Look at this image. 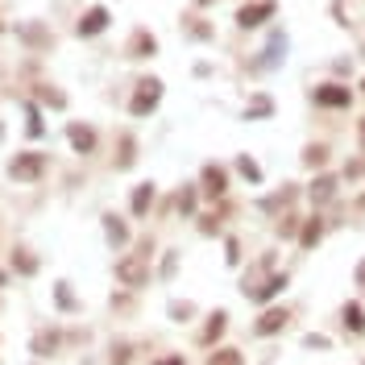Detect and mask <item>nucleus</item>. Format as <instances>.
Masks as SVG:
<instances>
[{
  "instance_id": "obj_1",
  "label": "nucleus",
  "mask_w": 365,
  "mask_h": 365,
  "mask_svg": "<svg viewBox=\"0 0 365 365\" xmlns=\"http://www.w3.org/2000/svg\"><path fill=\"white\" fill-rule=\"evenodd\" d=\"M117 282H121V286H129V291L150 286V262H145V258H137V253L121 258V262H117Z\"/></svg>"
},
{
  "instance_id": "obj_2",
  "label": "nucleus",
  "mask_w": 365,
  "mask_h": 365,
  "mask_svg": "<svg viewBox=\"0 0 365 365\" xmlns=\"http://www.w3.org/2000/svg\"><path fill=\"white\" fill-rule=\"evenodd\" d=\"M158 104H162V79H154V75H150V79H141V84H137L133 100H129V112H133V117H150Z\"/></svg>"
},
{
  "instance_id": "obj_3",
  "label": "nucleus",
  "mask_w": 365,
  "mask_h": 365,
  "mask_svg": "<svg viewBox=\"0 0 365 365\" xmlns=\"http://www.w3.org/2000/svg\"><path fill=\"white\" fill-rule=\"evenodd\" d=\"M42 171H46V154H38V150H25V154H17V158L8 162V175L17 182L42 179Z\"/></svg>"
},
{
  "instance_id": "obj_4",
  "label": "nucleus",
  "mask_w": 365,
  "mask_h": 365,
  "mask_svg": "<svg viewBox=\"0 0 365 365\" xmlns=\"http://www.w3.org/2000/svg\"><path fill=\"white\" fill-rule=\"evenodd\" d=\"M199 191H204L208 199H225L228 195V171L220 162H208V166L199 171Z\"/></svg>"
},
{
  "instance_id": "obj_5",
  "label": "nucleus",
  "mask_w": 365,
  "mask_h": 365,
  "mask_svg": "<svg viewBox=\"0 0 365 365\" xmlns=\"http://www.w3.org/2000/svg\"><path fill=\"white\" fill-rule=\"evenodd\" d=\"M312 100H316L319 108H349L353 104V91L345 88V84H319L312 91Z\"/></svg>"
},
{
  "instance_id": "obj_6",
  "label": "nucleus",
  "mask_w": 365,
  "mask_h": 365,
  "mask_svg": "<svg viewBox=\"0 0 365 365\" xmlns=\"http://www.w3.org/2000/svg\"><path fill=\"white\" fill-rule=\"evenodd\" d=\"M286 286H291V278H286V274H270V278H266L262 286L245 291V299H249V303H258V307H266V303H270V299H278V295H282Z\"/></svg>"
},
{
  "instance_id": "obj_7",
  "label": "nucleus",
  "mask_w": 365,
  "mask_h": 365,
  "mask_svg": "<svg viewBox=\"0 0 365 365\" xmlns=\"http://www.w3.org/2000/svg\"><path fill=\"white\" fill-rule=\"evenodd\" d=\"M286 34H270V42L262 50V58L253 62V71H274V67H282V58H286Z\"/></svg>"
},
{
  "instance_id": "obj_8",
  "label": "nucleus",
  "mask_w": 365,
  "mask_h": 365,
  "mask_svg": "<svg viewBox=\"0 0 365 365\" xmlns=\"http://www.w3.org/2000/svg\"><path fill=\"white\" fill-rule=\"evenodd\" d=\"M336 191H340V179L319 171L316 179H312V187H307V199H312L316 208H324V204H332V199H336Z\"/></svg>"
},
{
  "instance_id": "obj_9",
  "label": "nucleus",
  "mask_w": 365,
  "mask_h": 365,
  "mask_svg": "<svg viewBox=\"0 0 365 365\" xmlns=\"http://www.w3.org/2000/svg\"><path fill=\"white\" fill-rule=\"evenodd\" d=\"M154 199H158V182H137L133 195H129V212H133L137 220H145L150 208H154Z\"/></svg>"
},
{
  "instance_id": "obj_10",
  "label": "nucleus",
  "mask_w": 365,
  "mask_h": 365,
  "mask_svg": "<svg viewBox=\"0 0 365 365\" xmlns=\"http://www.w3.org/2000/svg\"><path fill=\"white\" fill-rule=\"evenodd\" d=\"M291 324V312L286 307H266L262 316H258V324H253V336H274V332H282Z\"/></svg>"
},
{
  "instance_id": "obj_11",
  "label": "nucleus",
  "mask_w": 365,
  "mask_h": 365,
  "mask_svg": "<svg viewBox=\"0 0 365 365\" xmlns=\"http://www.w3.org/2000/svg\"><path fill=\"white\" fill-rule=\"evenodd\" d=\"M274 17V0H258V4H245L241 13H237V25L241 29H258L262 21H270Z\"/></svg>"
},
{
  "instance_id": "obj_12",
  "label": "nucleus",
  "mask_w": 365,
  "mask_h": 365,
  "mask_svg": "<svg viewBox=\"0 0 365 365\" xmlns=\"http://www.w3.org/2000/svg\"><path fill=\"white\" fill-rule=\"evenodd\" d=\"M104 29H108V8H104V4L88 8V13L79 17V25H75L79 38H95V34H104Z\"/></svg>"
},
{
  "instance_id": "obj_13",
  "label": "nucleus",
  "mask_w": 365,
  "mask_h": 365,
  "mask_svg": "<svg viewBox=\"0 0 365 365\" xmlns=\"http://www.w3.org/2000/svg\"><path fill=\"white\" fill-rule=\"evenodd\" d=\"M104 237H108L112 249H125V245H129V225H125L117 212H104Z\"/></svg>"
},
{
  "instance_id": "obj_14",
  "label": "nucleus",
  "mask_w": 365,
  "mask_h": 365,
  "mask_svg": "<svg viewBox=\"0 0 365 365\" xmlns=\"http://www.w3.org/2000/svg\"><path fill=\"white\" fill-rule=\"evenodd\" d=\"M67 141L75 145V154H91V150H95V129H91V125H79V121H71V125H67Z\"/></svg>"
},
{
  "instance_id": "obj_15",
  "label": "nucleus",
  "mask_w": 365,
  "mask_h": 365,
  "mask_svg": "<svg viewBox=\"0 0 365 365\" xmlns=\"http://www.w3.org/2000/svg\"><path fill=\"white\" fill-rule=\"evenodd\" d=\"M225 328H228V312H225V307H216V312L208 316V324H204V332H199V340H204L208 349H216V340L225 336Z\"/></svg>"
},
{
  "instance_id": "obj_16",
  "label": "nucleus",
  "mask_w": 365,
  "mask_h": 365,
  "mask_svg": "<svg viewBox=\"0 0 365 365\" xmlns=\"http://www.w3.org/2000/svg\"><path fill=\"white\" fill-rule=\"evenodd\" d=\"M154 54H158V38L150 29H137L129 38V58H154Z\"/></svg>"
},
{
  "instance_id": "obj_17",
  "label": "nucleus",
  "mask_w": 365,
  "mask_h": 365,
  "mask_svg": "<svg viewBox=\"0 0 365 365\" xmlns=\"http://www.w3.org/2000/svg\"><path fill=\"white\" fill-rule=\"evenodd\" d=\"M340 324H345V332H349V336H361V332H365V312H361V303H357V299L340 307Z\"/></svg>"
},
{
  "instance_id": "obj_18",
  "label": "nucleus",
  "mask_w": 365,
  "mask_h": 365,
  "mask_svg": "<svg viewBox=\"0 0 365 365\" xmlns=\"http://www.w3.org/2000/svg\"><path fill=\"white\" fill-rule=\"evenodd\" d=\"M319 237H324V220H319V216H307L303 228H299V249H316Z\"/></svg>"
},
{
  "instance_id": "obj_19",
  "label": "nucleus",
  "mask_w": 365,
  "mask_h": 365,
  "mask_svg": "<svg viewBox=\"0 0 365 365\" xmlns=\"http://www.w3.org/2000/svg\"><path fill=\"white\" fill-rule=\"evenodd\" d=\"M29 349H34V357H54V353H58V332L42 328V332L29 340Z\"/></svg>"
},
{
  "instance_id": "obj_20",
  "label": "nucleus",
  "mask_w": 365,
  "mask_h": 365,
  "mask_svg": "<svg viewBox=\"0 0 365 365\" xmlns=\"http://www.w3.org/2000/svg\"><path fill=\"white\" fill-rule=\"evenodd\" d=\"M266 117H274V100L258 91V95L245 104V121H266Z\"/></svg>"
},
{
  "instance_id": "obj_21",
  "label": "nucleus",
  "mask_w": 365,
  "mask_h": 365,
  "mask_svg": "<svg viewBox=\"0 0 365 365\" xmlns=\"http://www.w3.org/2000/svg\"><path fill=\"white\" fill-rule=\"evenodd\" d=\"M204 365H245V353L232 349V345H220V349L208 353V361H204Z\"/></svg>"
},
{
  "instance_id": "obj_22",
  "label": "nucleus",
  "mask_w": 365,
  "mask_h": 365,
  "mask_svg": "<svg viewBox=\"0 0 365 365\" xmlns=\"http://www.w3.org/2000/svg\"><path fill=\"white\" fill-rule=\"evenodd\" d=\"M175 204H179L182 216H195V208H199V187H195V182H182V191H179Z\"/></svg>"
},
{
  "instance_id": "obj_23",
  "label": "nucleus",
  "mask_w": 365,
  "mask_h": 365,
  "mask_svg": "<svg viewBox=\"0 0 365 365\" xmlns=\"http://www.w3.org/2000/svg\"><path fill=\"white\" fill-rule=\"evenodd\" d=\"M195 312H199V307H195L191 299H171V307H166V316L175 319V324H191Z\"/></svg>"
},
{
  "instance_id": "obj_24",
  "label": "nucleus",
  "mask_w": 365,
  "mask_h": 365,
  "mask_svg": "<svg viewBox=\"0 0 365 365\" xmlns=\"http://www.w3.org/2000/svg\"><path fill=\"white\" fill-rule=\"evenodd\" d=\"M299 158H303L307 171H324V162H328V145H316V141H312V145H303Z\"/></svg>"
},
{
  "instance_id": "obj_25",
  "label": "nucleus",
  "mask_w": 365,
  "mask_h": 365,
  "mask_svg": "<svg viewBox=\"0 0 365 365\" xmlns=\"http://www.w3.org/2000/svg\"><path fill=\"white\" fill-rule=\"evenodd\" d=\"M13 270L29 278V274H38V258H34L29 249H17V253H13Z\"/></svg>"
},
{
  "instance_id": "obj_26",
  "label": "nucleus",
  "mask_w": 365,
  "mask_h": 365,
  "mask_svg": "<svg viewBox=\"0 0 365 365\" xmlns=\"http://www.w3.org/2000/svg\"><path fill=\"white\" fill-rule=\"evenodd\" d=\"M133 162H137V141L125 133V137H121V158H117V171H129Z\"/></svg>"
},
{
  "instance_id": "obj_27",
  "label": "nucleus",
  "mask_w": 365,
  "mask_h": 365,
  "mask_svg": "<svg viewBox=\"0 0 365 365\" xmlns=\"http://www.w3.org/2000/svg\"><path fill=\"white\" fill-rule=\"evenodd\" d=\"M54 303H58L62 312H75V307H79L75 295H71V282H54Z\"/></svg>"
},
{
  "instance_id": "obj_28",
  "label": "nucleus",
  "mask_w": 365,
  "mask_h": 365,
  "mask_svg": "<svg viewBox=\"0 0 365 365\" xmlns=\"http://www.w3.org/2000/svg\"><path fill=\"white\" fill-rule=\"evenodd\" d=\"M25 129H29V137H42L46 125H42V112H38V104H25Z\"/></svg>"
},
{
  "instance_id": "obj_29",
  "label": "nucleus",
  "mask_w": 365,
  "mask_h": 365,
  "mask_svg": "<svg viewBox=\"0 0 365 365\" xmlns=\"http://www.w3.org/2000/svg\"><path fill=\"white\" fill-rule=\"evenodd\" d=\"M17 34H21L29 46H46V42H50V34H46L42 25H17Z\"/></svg>"
},
{
  "instance_id": "obj_30",
  "label": "nucleus",
  "mask_w": 365,
  "mask_h": 365,
  "mask_svg": "<svg viewBox=\"0 0 365 365\" xmlns=\"http://www.w3.org/2000/svg\"><path fill=\"white\" fill-rule=\"evenodd\" d=\"M237 171H241V175H245L249 182H262V166H258L249 154H241V158H237Z\"/></svg>"
},
{
  "instance_id": "obj_31",
  "label": "nucleus",
  "mask_w": 365,
  "mask_h": 365,
  "mask_svg": "<svg viewBox=\"0 0 365 365\" xmlns=\"http://www.w3.org/2000/svg\"><path fill=\"white\" fill-rule=\"evenodd\" d=\"M299 228H303V220H299V216H295V212H286V216H282V220H278V237H282V241H286V237H295V232H299Z\"/></svg>"
},
{
  "instance_id": "obj_32",
  "label": "nucleus",
  "mask_w": 365,
  "mask_h": 365,
  "mask_svg": "<svg viewBox=\"0 0 365 365\" xmlns=\"http://www.w3.org/2000/svg\"><path fill=\"white\" fill-rule=\"evenodd\" d=\"M38 100H46L50 108H67V95H62V91H54V88H38Z\"/></svg>"
},
{
  "instance_id": "obj_33",
  "label": "nucleus",
  "mask_w": 365,
  "mask_h": 365,
  "mask_svg": "<svg viewBox=\"0 0 365 365\" xmlns=\"http://www.w3.org/2000/svg\"><path fill=\"white\" fill-rule=\"evenodd\" d=\"M175 270H179V249H166V258H162V278L171 282V278H175Z\"/></svg>"
},
{
  "instance_id": "obj_34",
  "label": "nucleus",
  "mask_w": 365,
  "mask_h": 365,
  "mask_svg": "<svg viewBox=\"0 0 365 365\" xmlns=\"http://www.w3.org/2000/svg\"><path fill=\"white\" fill-rule=\"evenodd\" d=\"M225 262L228 266H241V241H237V237H228L225 241Z\"/></svg>"
},
{
  "instance_id": "obj_35",
  "label": "nucleus",
  "mask_w": 365,
  "mask_h": 365,
  "mask_svg": "<svg viewBox=\"0 0 365 365\" xmlns=\"http://www.w3.org/2000/svg\"><path fill=\"white\" fill-rule=\"evenodd\" d=\"M133 361V349L129 345H112V365H129Z\"/></svg>"
},
{
  "instance_id": "obj_36",
  "label": "nucleus",
  "mask_w": 365,
  "mask_h": 365,
  "mask_svg": "<svg viewBox=\"0 0 365 365\" xmlns=\"http://www.w3.org/2000/svg\"><path fill=\"white\" fill-rule=\"evenodd\" d=\"M303 345H307V349H328L332 340H328V336H319V332H307V336H303Z\"/></svg>"
},
{
  "instance_id": "obj_37",
  "label": "nucleus",
  "mask_w": 365,
  "mask_h": 365,
  "mask_svg": "<svg viewBox=\"0 0 365 365\" xmlns=\"http://www.w3.org/2000/svg\"><path fill=\"white\" fill-rule=\"evenodd\" d=\"M365 175V158H353L349 166H345V179H361Z\"/></svg>"
},
{
  "instance_id": "obj_38",
  "label": "nucleus",
  "mask_w": 365,
  "mask_h": 365,
  "mask_svg": "<svg viewBox=\"0 0 365 365\" xmlns=\"http://www.w3.org/2000/svg\"><path fill=\"white\" fill-rule=\"evenodd\" d=\"M199 232H204V237L220 232V220H216V216H199Z\"/></svg>"
},
{
  "instance_id": "obj_39",
  "label": "nucleus",
  "mask_w": 365,
  "mask_h": 365,
  "mask_svg": "<svg viewBox=\"0 0 365 365\" xmlns=\"http://www.w3.org/2000/svg\"><path fill=\"white\" fill-rule=\"evenodd\" d=\"M187 29H191V38H199V42H204V38H212V29H208V25H199V21H195V25H187Z\"/></svg>"
},
{
  "instance_id": "obj_40",
  "label": "nucleus",
  "mask_w": 365,
  "mask_h": 365,
  "mask_svg": "<svg viewBox=\"0 0 365 365\" xmlns=\"http://www.w3.org/2000/svg\"><path fill=\"white\" fill-rule=\"evenodd\" d=\"M353 282L361 286V295H365V258H361V262H357V270H353Z\"/></svg>"
},
{
  "instance_id": "obj_41",
  "label": "nucleus",
  "mask_w": 365,
  "mask_h": 365,
  "mask_svg": "<svg viewBox=\"0 0 365 365\" xmlns=\"http://www.w3.org/2000/svg\"><path fill=\"white\" fill-rule=\"evenodd\" d=\"M154 365H187V361H182V353H171V357H158Z\"/></svg>"
},
{
  "instance_id": "obj_42",
  "label": "nucleus",
  "mask_w": 365,
  "mask_h": 365,
  "mask_svg": "<svg viewBox=\"0 0 365 365\" xmlns=\"http://www.w3.org/2000/svg\"><path fill=\"white\" fill-rule=\"evenodd\" d=\"M357 137H361V145H365V117H361V129H357Z\"/></svg>"
},
{
  "instance_id": "obj_43",
  "label": "nucleus",
  "mask_w": 365,
  "mask_h": 365,
  "mask_svg": "<svg viewBox=\"0 0 365 365\" xmlns=\"http://www.w3.org/2000/svg\"><path fill=\"white\" fill-rule=\"evenodd\" d=\"M195 4H199V8H208V4H212V0H195Z\"/></svg>"
},
{
  "instance_id": "obj_44",
  "label": "nucleus",
  "mask_w": 365,
  "mask_h": 365,
  "mask_svg": "<svg viewBox=\"0 0 365 365\" xmlns=\"http://www.w3.org/2000/svg\"><path fill=\"white\" fill-rule=\"evenodd\" d=\"M361 91H365V79H361Z\"/></svg>"
}]
</instances>
